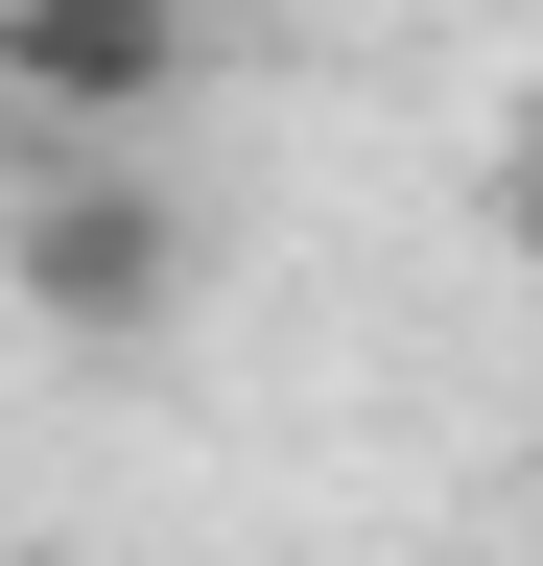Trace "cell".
<instances>
[{
    "mask_svg": "<svg viewBox=\"0 0 543 566\" xmlns=\"http://www.w3.org/2000/svg\"><path fill=\"white\" fill-rule=\"evenodd\" d=\"M189 24L213 0H0V71L48 118H143V95H189Z\"/></svg>",
    "mask_w": 543,
    "mask_h": 566,
    "instance_id": "7a4b0ae2",
    "label": "cell"
},
{
    "mask_svg": "<svg viewBox=\"0 0 543 566\" xmlns=\"http://www.w3.org/2000/svg\"><path fill=\"white\" fill-rule=\"evenodd\" d=\"M24 307H48V331H95V354H118V331H166V307H189V212H166L143 166H95V142H72V166L24 189Z\"/></svg>",
    "mask_w": 543,
    "mask_h": 566,
    "instance_id": "6da1fadb",
    "label": "cell"
},
{
    "mask_svg": "<svg viewBox=\"0 0 543 566\" xmlns=\"http://www.w3.org/2000/svg\"><path fill=\"white\" fill-rule=\"evenodd\" d=\"M520 260H543V142H520Z\"/></svg>",
    "mask_w": 543,
    "mask_h": 566,
    "instance_id": "3957f363",
    "label": "cell"
}]
</instances>
